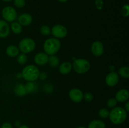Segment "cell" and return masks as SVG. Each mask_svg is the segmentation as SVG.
I'll return each mask as SVG.
<instances>
[{
  "label": "cell",
  "instance_id": "cell-5",
  "mask_svg": "<svg viewBox=\"0 0 129 128\" xmlns=\"http://www.w3.org/2000/svg\"><path fill=\"white\" fill-rule=\"evenodd\" d=\"M36 47L35 41L31 38H25L20 41L18 48L23 53H29L34 51Z\"/></svg>",
  "mask_w": 129,
  "mask_h": 128
},
{
  "label": "cell",
  "instance_id": "cell-20",
  "mask_svg": "<svg viewBox=\"0 0 129 128\" xmlns=\"http://www.w3.org/2000/svg\"><path fill=\"white\" fill-rule=\"evenodd\" d=\"M118 75L124 79H128L129 77V68L128 67H122L118 70Z\"/></svg>",
  "mask_w": 129,
  "mask_h": 128
},
{
  "label": "cell",
  "instance_id": "cell-4",
  "mask_svg": "<svg viewBox=\"0 0 129 128\" xmlns=\"http://www.w3.org/2000/svg\"><path fill=\"white\" fill-rule=\"evenodd\" d=\"M72 67L76 73L84 74L88 72L91 67L89 61L84 58H78L74 60L72 63Z\"/></svg>",
  "mask_w": 129,
  "mask_h": 128
},
{
  "label": "cell",
  "instance_id": "cell-3",
  "mask_svg": "<svg viewBox=\"0 0 129 128\" xmlns=\"http://www.w3.org/2000/svg\"><path fill=\"white\" fill-rule=\"evenodd\" d=\"M40 71L37 66L34 65H26L22 70L21 77L27 82H32L39 79Z\"/></svg>",
  "mask_w": 129,
  "mask_h": 128
},
{
  "label": "cell",
  "instance_id": "cell-13",
  "mask_svg": "<svg viewBox=\"0 0 129 128\" xmlns=\"http://www.w3.org/2000/svg\"><path fill=\"white\" fill-rule=\"evenodd\" d=\"M18 22L21 25V26H28L32 23L33 18L31 15L28 13H23L18 18Z\"/></svg>",
  "mask_w": 129,
  "mask_h": 128
},
{
  "label": "cell",
  "instance_id": "cell-34",
  "mask_svg": "<svg viewBox=\"0 0 129 128\" xmlns=\"http://www.w3.org/2000/svg\"><path fill=\"white\" fill-rule=\"evenodd\" d=\"M18 128H29V127L26 125H21L19 126Z\"/></svg>",
  "mask_w": 129,
  "mask_h": 128
},
{
  "label": "cell",
  "instance_id": "cell-28",
  "mask_svg": "<svg viewBox=\"0 0 129 128\" xmlns=\"http://www.w3.org/2000/svg\"><path fill=\"white\" fill-rule=\"evenodd\" d=\"M13 3L15 6L18 8H22L25 6V0H13Z\"/></svg>",
  "mask_w": 129,
  "mask_h": 128
},
{
  "label": "cell",
  "instance_id": "cell-24",
  "mask_svg": "<svg viewBox=\"0 0 129 128\" xmlns=\"http://www.w3.org/2000/svg\"><path fill=\"white\" fill-rule=\"evenodd\" d=\"M110 112L106 108H102L98 111V115L102 119H107L109 116Z\"/></svg>",
  "mask_w": 129,
  "mask_h": 128
},
{
  "label": "cell",
  "instance_id": "cell-23",
  "mask_svg": "<svg viewBox=\"0 0 129 128\" xmlns=\"http://www.w3.org/2000/svg\"><path fill=\"white\" fill-rule=\"evenodd\" d=\"M40 33L44 36H49L51 34V29L47 25H43L40 28Z\"/></svg>",
  "mask_w": 129,
  "mask_h": 128
},
{
  "label": "cell",
  "instance_id": "cell-2",
  "mask_svg": "<svg viewBox=\"0 0 129 128\" xmlns=\"http://www.w3.org/2000/svg\"><path fill=\"white\" fill-rule=\"evenodd\" d=\"M61 47L60 40L55 38H50L44 42L43 48L46 54L48 55H54L56 54Z\"/></svg>",
  "mask_w": 129,
  "mask_h": 128
},
{
  "label": "cell",
  "instance_id": "cell-14",
  "mask_svg": "<svg viewBox=\"0 0 129 128\" xmlns=\"http://www.w3.org/2000/svg\"><path fill=\"white\" fill-rule=\"evenodd\" d=\"M129 98V92L127 89H122L118 90L115 95V99L117 102H124L128 100Z\"/></svg>",
  "mask_w": 129,
  "mask_h": 128
},
{
  "label": "cell",
  "instance_id": "cell-29",
  "mask_svg": "<svg viewBox=\"0 0 129 128\" xmlns=\"http://www.w3.org/2000/svg\"><path fill=\"white\" fill-rule=\"evenodd\" d=\"M93 98H94V97H93V94L91 93L87 92L84 94V95H83V99H84V100H86V102L92 101Z\"/></svg>",
  "mask_w": 129,
  "mask_h": 128
},
{
  "label": "cell",
  "instance_id": "cell-22",
  "mask_svg": "<svg viewBox=\"0 0 129 128\" xmlns=\"http://www.w3.org/2000/svg\"><path fill=\"white\" fill-rule=\"evenodd\" d=\"M17 62L18 63V64L21 65H23L25 64L28 61V57L27 55H26L25 53H21L19 54L17 56Z\"/></svg>",
  "mask_w": 129,
  "mask_h": 128
},
{
  "label": "cell",
  "instance_id": "cell-37",
  "mask_svg": "<svg viewBox=\"0 0 129 128\" xmlns=\"http://www.w3.org/2000/svg\"><path fill=\"white\" fill-rule=\"evenodd\" d=\"M76 128H86V127H85L84 126H79V127H77Z\"/></svg>",
  "mask_w": 129,
  "mask_h": 128
},
{
  "label": "cell",
  "instance_id": "cell-15",
  "mask_svg": "<svg viewBox=\"0 0 129 128\" xmlns=\"http://www.w3.org/2000/svg\"><path fill=\"white\" fill-rule=\"evenodd\" d=\"M73 69L72 63L69 61H64L62 63L59 67V72L62 75H67L69 74Z\"/></svg>",
  "mask_w": 129,
  "mask_h": 128
},
{
  "label": "cell",
  "instance_id": "cell-10",
  "mask_svg": "<svg viewBox=\"0 0 129 128\" xmlns=\"http://www.w3.org/2000/svg\"><path fill=\"white\" fill-rule=\"evenodd\" d=\"M119 82V75L115 72H112L107 75L105 78V82L108 86L115 87Z\"/></svg>",
  "mask_w": 129,
  "mask_h": 128
},
{
  "label": "cell",
  "instance_id": "cell-8",
  "mask_svg": "<svg viewBox=\"0 0 129 128\" xmlns=\"http://www.w3.org/2000/svg\"><path fill=\"white\" fill-rule=\"evenodd\" d=\"M83 92L78 88H74L70 90L69 92V97L71 100L75 103H79L83 100Z\"/></svg>",
  "mask_w": 129,
  "mask_h": 128
},
{
  "label": "cell",
  "instance_id": "cell-32",
  "mask_svg": "<svg viewBox=\"0 0 129 128\" xmlns=\"http://www.w3.org/2000/svg\"><path fill=\"white\" fill-rule=\"evenodd\" d=\"M1 128H13V125L11 123L6 122L1 125Z\"/></svg>",
  "mask_w": 129,
  "mask_h": 128
},
{
  "label": "cell",
  "instance_id": "cell-26",
  "mask_svg": "<svg viewBox=\"0 0 129 128\" xmlns=\"http://www.w3.org/2000/svg\"><path fill=\"white\" fill-rule=\"evenodd\" d=\"M117 102H118L117 101V100L115 98H111V99H109L107 100V105L110 109H113V108L115 107L117 104Z\"/></svg>",
  "mask_w": 129,
  "mask_h": 128
},
{
  "label": "cell",
  "instance_id": "cell-27",
  "mask_svg": "<svg viewBox=\"0 0 129 128\" xmlns=\"http://www.w3.org/2000/svg\"><path fill=\"white\" fill-rule=\"evenodd\" d=\"M121 14L124 17H127L129 15V6L128 5L126 4V5H123L122 6V9H121Z\"/></svg>",
  "mask_w": 129,
  "mask_h": 128
},
{
  "label": "cell",
  "instance_id": "cell-11",
  "mask_svg": "<svg viewBox=\"0 0 129 128\" xmlns=\"http://www.w3.org/2000/svg\"><path fill=\"white\" fill-rule=\"evenodd\" d=\"M34 61L39 66H43L49 63V55L45 52L38 53L34 57Z\"/></svg>",
  "mask_w": 129,
  "mask_h": 128
},
{
  "label": "cell",
  "instance_id": "cell-35",
  "mask_svg": "<svg viewBox=\"0 0 129 128\" xmlns=\"http://www.w3.org/2000/svg\"><path fill=\"white\" fill-rule=\"evenodd\" d=\"M58 1L60 3H66V2H67L68 0H58Z\"/></svg>",
  "mask_w": 129,
  "mask_h": 128
},
{
  "label": "cell",
  "instance_id": "cell-30",
  "mask_svg": "<svg viewBox=\"0 0 129 128\" xmlns=\"http://www.w3.org/2000/svg\"><path fill=\"white\" fill-rule=\"evenodd\" d=\"M104 5L103 0H95V6L98 10H101L103 9Z\"/></svg>",
  "mask_w": 129,
  "mask_h": 128
},
{
  "label": "cell",
  "instance_id": "cell-16",
  "mask_svg": "<svg viewBox=\"0 0 129 128\" xmlns=\"http://www.w3.org/2000/svg\"><path fill=\"white\" fill-rule=\"evenodd\" d=\"M6 53L8 56L10 57H15L19 55L20 50L18 47L15 46V45H10L6 48Z\"/></svg>",
  "mask_w": 129,
  "mask_h": 128
},
{
  "label": "cell",
  "instance_id": "cell-19",
  "mask_svg": "<svg viewBox=\"0 0 129 128\" xmlns=\"http://www.w3.org/2000/svg\"><path fill=\"white\" fill-rule=\"evenodd\" d=\"M10 30H11V31L14 33L16 34V35H19V34H20L22 32V26L18 22L13 21L11 24V28H10Z\"/></svg>",
  "mask_w": 129,
  "mask_h": 128
},
{
  "label": "cell",
  "instance_id": "cell-7",
  "mask_svg": "<svg viewBox=\"0 0 129 128\" xmlns=\"http://www.w3.org/2000/svg\"><path fill=\"white\" fill-rule=\"evenodd\" d=\"M51 34L55 38H64L68 35V30L64 25L57 24L52 28Z\"/></svg>",
  "mask_w": 129,
  "mask_h": 128
},
{
  "label": "cell",
  "instance_id": "cell-1",
  "mask_svg": "<svg viewBox=\"0 0 129 128\" xmlns=\"http://www.w3.org/2000/svg\"><path fill=\"white\" fill-rule=\"evenodd\" d=\"M108 117L113 124L119 125L125 121L127 117V112L122 107H115L110 112Z\"/></svg>",
  "mask_w": 129,
  "mask_h": 128
},
{
  "label": "cell",
  "instance_id": "cell-9",
  "mask_svg": "<svg viewBox=\"0 0 129 128\" xmlns=\"http://www.w3.org/2000/svg\"><path fill=\"white\" fill-rule=\"evenodd\" d=\"M91 51L92 54L95 56H100L104 53L103 44L100 41H96L92 43L91 46Z\"/></svg>",
  "mask_w": 129,
  "mask_h": 128
},
{
  "label": "cell",
  "instance_id": "cell-6",
  "mask_svg": "<svg viewBox=\"0 0 129 128\" xmlns=\"http://www.w3.org/2000/svg\"><path fill=\"white\" fill-rule=\"evenodd\" d=\"M1 16L6 22L12 23L17 19L18 15L16 10L10 6L3 8L1 11Z\"/></svg>",
  "mask_w": 129,
  "mask_h": 128
},
{
  "label": "cell",
  "instance_id": "cell-36",
  "mask_svg": "<svg viewBox=\"0 0 129 128\" xmlns=\"http://www.w3.org/2000/svg\"><path fill=\"white\" fill-rule=\"evenodd\" d=\"M1 1H4V2H10V1H13V0H1Z\"/></svg>",
  "mask_w": 129,
  "mask_h": 128
},
{
  "label": "cell",
  "instance_id": "cell-31",
  "mask_svg": "<svg viewBox=\"0 0 129 128\" xmlns=\"http://www.w3.org/2000/svg\"><path fill=\"white\" fill-rule=\"evenodd\" d=\"M39 78H40V79L41 80H45L47 78V74L45 72H40Z\"/></svg>",
  "mask_w": 129,
  "mask_h": 128
},
{
  "label": "cell",
  "instance_id": "cell-18",
  "mask_svg": "<svg viewBox=\"0 0 129 128\" xmlns=\"http://www.w3.org/2000/svg\"><path fill=\"white\" fill-rule=\"evenodd\" d=\"M88 128H106V124L102 120H93L89 123Z\"/></svg>",
  "mask_w": 129,
  "mask_h": 128
},
{
  "label": "cell",
  "instance_id": "cell-17",
  "mask_svg": "<svg viewBox=\"0 0 129 128\" xmlns=\"http://www.w3.org/2000/svg\"><path fill=\"white\" fill-rule=\"evenodd\" d=\"M14 93L18 97H23L26 94L25 85L22 84H17L14 88Z\"/></svg>",
  "mask_w": 129,
  "mask_h": 128
},
{
  "label": "cell",
  "instance_id": "cell-12",
  "mask_svg": "<svg viewBox=\"0 0 129 128\" xmlns=\"http://www.w3.org/2000/svg\"><path fill=\"white\" fill-rule=\"evenodd\" d=\"M10 33V27L8 22L4 20H0V38H5Z\"/></svg>",
  "mask_w": 129,
  "mask_h": 128
},
{
  "label": "cell",
  "instance_id": "cell-33",
  "mask_svg": "<svg viewBox=\"0 0 129 128\" xmlns=\"http://www.w3.org/2000/svg\"><path fill=\"white\" fill-rule=\"evenodd\" d=\"M124 109L126 110L127 112H128L129 111V102L127 100L126 104H125V107H124Z\"/></svg>",
  "mask_w": 129,
  "mask_h": 128
},
{
  "label": "cell",
  "instance_id": "cell-21",
  "mask_svg": "<svg viewBox=\"0 0 129 128\" xmlns=\"http://www.w3.org/2000/svg\"><path fill=\"white\" fill-rule=\"evenodd\" d=\"M49 62L50 66L52 67H56L59 64V59L55 55H50V56H49Z\"/></svg>",
  "mask_w": 129,
  "mask_h": 128
},
{
  "label": "cell",
  "instance_id": "cell-25",
  "mask_svg": "<svg viewBox=\"0 0 129 128\" xmlns=\"http://www.w3.org/2000/svg\"><path fill=\"white\" fill-rule=\"evenodd\" d=\"M25 88L26 94H31L35 89V84L32 82H28L25 85Z\"/></svg>",
  "mask_w": 129,
  "mask_h": 128
}]
</instances>
